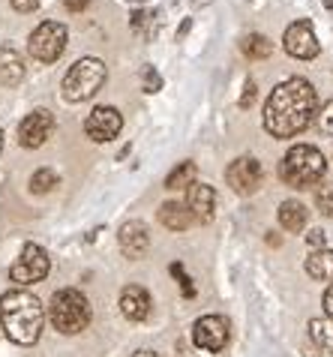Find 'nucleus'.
<instances>
[{
	"mask_svg": "<svg viewBox=\"0 0 333 357\" xmlns=\"http://www.w3.org/2000/svg\"><path fill=\"white\" fill-rule=\"evenodd\" d=\"M318 94L306 78H288L267 96L264 103V130L273 139H291L303 132L315 117Z\"/></svg>",
	"mask_w": 333,
	"mask_h": 357,
	"instance_id": "obj_1",
	"label": "nucleus"
},
{
	"mask_svg": "<svg viewBox=\"0 0 333 357\" xmlns=\"http://www.w3.org/2000/svg\"><path fill=\"white\" fill-rule=\"evenodd\" d=\"M0 324L3 333L18 345H33L42 333L45 309L39 297L24 288H12L0 297Z\"/></svg>",
	"mask_w": 333,
	"mask_h": 357,
	"instance_id": "obj_2",
	"label": "nucleus"
},
{
	"mask_svg": "<svg viewBox=\"0 0 333 357\" xmlns=\"http://www.w3.org/2000/svg\"><path fill=\"white\" fill-rule=\"evenodd\" d=\"M324 171H327V159L312 144H297L279 162V177H282L285 186H294V189L315 186L324 177Z\"/></svg>",
	"mask_w": 333,
	"mask_h": 357,
	"instance_id": "obj_3",
	"label": "nucleus"
},
{
	"mask_svg": "<svg viewBox=\"0 0 333 357\" xmlns=\"http://www.w3.org/2000/svg\"><path fill=\"white\" fill-rule=\"evenodd\" d=\"M90 300L81 295L78 288H60L54 291L51 304H48V318L54 324V331L75 336L90 324Z\"/></svg>",
	"mask_w": 333,
	"mask_h": 357,
	"instance_id": "obj_4",
	"label": "nucleus"
},
{
	"mask_svg": "<svg viewBox=\"0 0 333 357\" xmlns=\"http://www.w3.org/2000/svg\"><path fill=\"white\" fill-rule=\"evenodd\" d=\"M105 63L99 58H81L69 67V72L63 76V99L66 103H84L93 94H99V87L105 85Z\"/></svg>",
	"mask_w": 333,
	"mask_h": 357,
	"instance_id": "obj_5",
	"label": "nucleus"
},
{
	"mask_svg": "<svg viewBox=\"0 0 333 357\" xmlns=\"http://www.w3.org/2000/svg\"><path fill=\"white\" fill-rule=\"evenodd\" d=\"M66 49V27L60 21H42L27 40V51L39 63H54Z\"/></svg>",
	"mask_w": 333,
	"mask_h": 357,
	"instance_id": "obj_6",
	"label": "nucleus"
},
{
	"mask_svg": "<svg viewBox=\"0 0 333 357\" xmlns=\"http://www.w3.org/2000/svg\"><path fill=\"white\" fill-rule=\"evenodd\" d=\"M48 268H51L48 252L36 243H27L21 250V255L15 259V264L9 268V277H12V282H18V286L24 288V286H33V282L48 277Z\"/></svg>",
	"mask_w": 333,
	"mask_h": 357,
	"instance_id": "obj_7",
	"label": "nucleus"
},
{
	"mask_svg": "<svg viewBox=\"0 0 333 357\" xmlns=\"http://www.w3.org/2000/svg\"><path fill=\"white\" fill-rule=\"evenodd\" d=\"M192 342L201 351H222L228 345V322L222 315H201L192 324Z\"/></svg>",
	"mask_w": 333,
	"mask_h": 357,
	"instance_id": "obj_8",
	"label": "nucleus"
},
{
	"mask_svg": "<svg viewBox=\"0 0 333 357\" xmlns=\"http://www.w3.org/2000/svg\"><path fill=\"white\" fill-rule=\"evenodd\" d=\"M120 130H123V117L111 105H96L93 112L87 114V121H84L87 139L96 141V144H105V141L117 139V132H120Z\"/></svg>",
	"mask_w": 333,
	"mask_h": 357,
	"instance_id": "obj_9",
	"label": "nucleus"
},
{
	"mask_svg": "<svg viewBox=\"0 0 333 357\" xmlns=\"http://www.w3.org/2000/svg\"><path fill=\"white\" fill-rule=\"evenodd\" d=\"M54 135V114L48 108H36L18 123V144L21 148H42Z\"/></svg>",
	"mask_w": 333,
	"mask_h": 357,
	"instance_id": "obj_10",
	"label": "nucleus"
},
{
	"mask_svg": "<svg viewBox=\"0 0 333 357\" xmlns=\"http://www.w3.org/2000/svg\"><path fill=\"white\" fill-rule=\"evenodd\" d=\"M225 177H228V186L237 192V195H252L258 186H261V177H264V171H261V162L255 157H237L225 171Z\"/></svg>",
	"mask_w": 333,
	"mask_h": 357,
	"instance_id": "obj_11",
	"label": "nucleus"
},
{
	"mask_svg": "<svg viewBox=\"0 0 333 357\" xmlns=\"http://www.w3.org/2000/svg\"><path fill=\"white\" fill-rule=\"evenodd\" d=\"M285 51L297 60H312L318 58L321 45H318V36H315L312 24L309 21H294L291 27L285 31Z\"/></svg>",
	"mask_w": 333,
	"mask_h": 357,
	"instance_id": "obj_12",
	"label": "nucleus"
},
{
	"mask_svg": "<svg viewBox=\"0 0 333 357\" xmlns=\"http://www.w3.org/2000/svg\"><path fill=\"white\" fill-rule=\"evenodd\" d=\"M117 243H120V252L126 255V259H132V261L144 259L147 250H150V232H147V225L138 223V219L123 223L120 232H117Z\"/></svg>",
	"mask_w": 333,
	"mask_h": 357,
	"instance_id": "obj_13",
	"label": "nucleus"
},
{
	"mask_svg": "<svg viewBox=\"0 0 333 357\" xmlns=\"http://www.w3.org/2000/svg\"><path fill=\"white\" fill-rule=\"evenodd\" d=\"M186 207L189 214H192L195 223H213V214H216V192L213 186H207V183H192V186L186 189Z\"/></svg>",
	"mask_w": 333,
	"mask_h": 357,
	"instance_id": "obj_14",
	"label": "nucleus"
},
{
	"mask_svg": "<svg viewBox=\"0 0 333 357\" xmlns=\"http://www.w3.org/2000/svg\"><path fill=\"white\" fill-rule=\"evenodd\" d=\"M120 313L129 322H144L150 315V295L141 286H126L120 291Z\"/></svg>",
	"mask_w": 333,
	"mask_h": 357,
	"instance_id": "obj_15",
	"label": "nucleus"
},
{
	"mask_svg": "<svg viewBox=\"0 0 333 357\" xmlns=\"http://www.w3.org/2000/svg\"><path fill=\"white\" fill-rule=\"evenodd\" d=\"M159 223L165 228H171V232H186L195 219L189 214L186 201H165V204L159 207Z\"/></svg>",
	"mask_w": 333,
	"mask_h": 357,
	"instance_id": "obj_16",
	"label": "nucleus"
},
{
	"mask_svg": "<svg viewBox=\"0 0 333 357\" xmlns=\"http://www.w3.org/2000/svg\"><path fill=\"white\" fill-rule=\"evenodd\" d=\"M21 76H24L21 54H18L12 45H3V49H0V81H3V85H18Z\"/></svg>",
	"mask_w": 333,
	"mask_h": 357,
	"instance_id": "obj_17",
	"label": "nucleus"
},
{
	"mask_svg": "<svg viewBox=\"0 0 333 357\" xmlns=\"http://www.w3.org/2000/svg\"><path fill=\"white\" fill-rule=\"evenodd\" d=\"M279 225H282L285 228V232L288 234H297V232H303V228H306V216H309V214H306V207L300 204V201H282V204H279Z\"/></svg>",
	"mask_w": 333,
	"mask_h": 357,
	"instance_id": "obj_18",
	"label": "nucleus"
},
{
	"mask_svg": "<svg viewBox=\"0 0 333 357\" xmlns=\"http://www.w3.org/2000/svg\"><path fill=\"white\" fill-rule=\"evenodd\" d=\"M306 273L318 282H333V250H318L306 259Z\"/></svg>",
	"mask_w": 333,
	"mask_h": 357,
	"instance_id": "obj_19",
	"label": "nucleus"
},
{
	"mask_svg": "<svg viewBox=\"0 0 333 357\" xmlns=\"http://www.w3.org/2000/svg\"><path fill=\"white\" fill-rule=\"evenodd\" d=\"M309 336L324 354L333 357V318H312L309 322Z\"/></svg>",
	"mask_w": 333,
	"mask_h": 357,
	"instance_id": "obj_20",
	"label": "nucleus"
},
{
	"mask_svg": "<svg viewBox=\"0 0 333 357\" xmlns=\"http://www.w3.org/2000/svg\"><path fill=\"white\" fill-rule=\"evenodd\" d=\"M195 175H198V168H195V162H180L177 168H171L168 171V177H165V189H189L195 183Z\"/></svg>",
	"mask_w": 333,
	"mask_h": 357,
	"instance_id": "obj_21",
	"label": "nucleus"
},
{
	"mask_svg": "<svg viewBox=\"0 0 333 357\" xmlns=\"http://www.w3.org/2000/svg\"><path fill=\"white\" fill-rule=\"evenodd\" d=\"M240 49H243V54H246L249 60H264V58H270V40L264 33H249L246 40L240 42Z\"/></svg>",
	"mask_w": 333,
	"mask_h": 357,
	"instance_id": "obj_22",
	"label": "nucleus"
},
{
	"mask_svg": "<svg viewBox=\"0 0 333 357\" xmlns=\"http://www.w3.org/2000/svg\"><path fill=\"white\" fill-rule=\"evenodd\" d=\"M153 18H156V12H147V9H135L132 12V21H129V27L135 33H144V36H156V21H153Z\"/></svg>",
	"mask_w": 333,
	"mask_h": 357,
	"instance_id": "obj_23",
	"label": "nucleus"
},
{
	"mask_svg": "<svg viewBox=\"0 0 333 357\" xmlns=\"http://www.w3.org/2000/svg\"><path fill=\"white\" fill-rule=\"evenodd\" d=\"M60 183L57 177V171H51V168H39V171H33V177H30V189L36 192V195H42V192H51L54 186Z\"/></svg>",
	"mask_w": 333,
	"mask_h": 357,
	"instance_id": "obj_24",
	"label": "nucleus"
},
{
	"mask_svg": "<svg viewBox=\"0 0 333 357\" xmlns=\"http://www.w3.org/2000/svg\"><path fill=\"white\" fill-rule=\"evenodd\" d=\"M315 207H318L321 216L333 219V183H324V186L315 189Z\"/></svg>",
	"mask_w": 333,
	"mask_h": 357,
	"instance_id": "obj_25",
	"label": "nucleus"
},
{
	"mask_svg": "<svg viewBox=\"0 0 333 357\" xmlns=\"http://www.w3.org/2000/svg\"><path fill=\"white\" fill-rule=\"evenodd\" d=\"M171 277L180 282V291H183V297H195V286H192V279H189L186 273H183V264H180V261L171 264Z\"/></svg>",
	"mask_w": 333,
	"mask_h": 357,
	"instance_id": "obj_26",
	"label": "nucleus"
},
{
	"mask_svg": "<svg viewBox=\"0 0 333 357\" xmlns=\"http://www.w3.org/2000/svg\"><path fill=\"white\" fill-rule=\"evenodd\" d=\"M141 85H144V94H156V90L162 87L159 72L153 69V67H144V69H141Z\"/></svg>",
	"mask_w": 333,
	"mask_h": 357,
	"instance_id": "obj_27",
	"label": "nucleus"
},
{
	"mask_svg": "<svg viewBox=\"0 0 333 357\" xmlns=\"http://www.w3.org/2000/svg\"><path fill=\"white\" fill-rule=\"evenodd\" d=\"M315 117H318V130L324 135H333V99H330V103H324L321 112L315 114Z\"/></svg>",
	"mask_w": 333,
	"mask_h": 357,
	"instance_id": "obj_28",
	"label": "nucleus"
},
{
	"mask_svg": "<svg viewBox=\"0 0 333 357\" xmlns=\"http://www.w3.org/2000/svg\"><path fill=\"white\" fill-rule=\"evenodd\" d=\"M324 243H327V237H324L321 228H309V234H306V246H309L312 252L324 250Z\"/></svg>",
	"mask_w": 333,
	"mask_h": 357,
	"instance_id": "obj_29",
	"label": "nucleus"
},
{
	"mask_svg": "<svg viewBox=\"0 0 333 357\" xmlns=\"http://www.w3.org/2000/svg\"><path fill=\"white\" fill-rule=\"evenodd\" d=\"M255 103V81L246 78V85H243V96H240V108H249Z\"/></svg>",
	"mask_w": 333,
	"mask_h": 357,
	"instance_id": "obj_30",
	"label": "nucleus"
},
{
	"mask_svg": "<svg viewBox=\"0 0 333 357\" xmlns=\"http://www.w3.org/2000/svg\"><path fill=\"white\" fill-rule=\"evenodd\" d=\"M9 3H12L18 12H33V9L39 6V0H9Z\"/></svg>",
	"mask_w": 333,
	"mask_h": 357,
	"instance_id": "obj_31",
	"label": "nucleus"
},
{
	"mask_svg": "<svg viewBox=\"0 0 333 357\" xmlns=\"http://www.w3.org/2000/svg\"><path fill=\"white\" fill-rule=\"evenodd\" d=\"M87 3H90V0H63V6H66L69 12H84Z\"/></svg>",
	"mask_w": 333,
	"mask_h": 357,
	"instance_id": "obj_32",
	"label": "nucleus"
},
{
	"mask_svg": "<svg viewBox=\"0 0 333 357\" xmlns=\"http://www.w3.org/2000/svg\"><path fill=\"white\" fill-rule=\"evenodd\" d=\"M324 313H327V318H333V286L324 291Z\"/></svg>",
	"mask_w": 333,
	"mask_h": 357,
	"instance_id": "obj_33",
	"label": "nucleus"
},
{
	"mask_svg": "<svg viewBox=\"0 0 333 357\" xmlns=\"http://www.w3.org/2000/svg\"><path fill=\"white\" fill-rule=\"evenodd\" d=\"M132 357H159V354H156V351H147V349H144V351H135Z\"/></svg>",
	"mask_w": 333,
	"mask_h": 357,
	"instance_id": "obj_34",
	"label": "nucleus"
},
{
	"mask_svg": "<svg viewBox=\"0 0 333 357\" xmlns=\"http://www.w3.org/2000/svg\"><path fill=\"white\" fill-rule=\"evenodd\" d=\"M324 9H333V0H324Z\"/></svg>",
	"mask_w": 333,
	"mask_h": 357,
	"instance_id": "obj_35",
	"label": "nucleus"
},
{
	"mask_svg": "<svg viewBox=\"0 0 333 357\" xmlns=\"http://www.w3.org/2000/svg\"><path fill=\"white\" fill-rule=\"evenodd\" d=\"M0 148H3V132H0Z\"/></svg>",
	"mask_w": 333,
	"mask_h": 357,
	"instance_id": "obj_36",
	"label": "nucleus"
},
{
	"mask_svg": "<svg viewBox=\"0 0 333 357\" xmlns=\"http://www.w3.org/2000/svg\"><path fill=\"white\" fill-rule=\"evenodd\" d=\"M129 3H141V0H129Z\"/></svg>",
	"mask_w": 333,
	"mask_h": 357,
	"instance_id": "obj_37",
	"label": "nucleus"
},
{
	"mask_svg": "<svg viewBox=\"0 0 333 357\" xmlns=\"http://www.w3.org/2000/svg\"><path fill=\"white\" fill-rule=\"evenodd\" d=\"M0 331H3V324H0Z\"/></svg>",
	"mask_w": 333,
	"mask_h": 357,
	"instance_id": "obj_38",
	"label": "nucleus"
}]
</instances>
